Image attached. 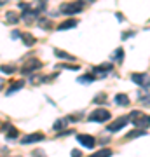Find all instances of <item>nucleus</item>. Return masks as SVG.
Listing matches in <instances>:
<instances>
[{
  "mask_svg": "<svg viewBox=\"0 0 150 157\" xmlns=\"http://www.w3.org/2000/svg\"><path fill=\"white\" fill-rule=\"evenodd\" d=\"M56 68H67V70H79L77 65H58Z\"/></svg>",
  "mask_w": 150,
  "mask_h": 157,
  "instance_id": "26",
  "label": "nucleus"
},
{
  "mask_svg": "<svg viewBox=\"0 0 150 157\" xmlns=\"http://www.w3.org/2000/svg\"><path fill=\"white\" fill-rule=\"evenodd\" d=\"M14 157H21V155H14Z\"/></svg>",
  "mask_w": 150,
  "mask_h": 157,
  "instance_id": "35",
  "label": "nucleus"
},
{
  "mask_svg": "<svg viewBox=\"0 0 150 157\" xmlns=\"http://www.w3.org/2000/svg\"><path fill=\"white\" fill-rule=\"evenodd\" d=\"M84 2L80 0H75V2H68V4H63L60 7V14H65V16H73V14H79L82 11Z\"/></svg>",
  "mask_w": 150,
  "mask_h": 157,
  "instance_id": "2",
  "label": "nucleus"
},
{
  "mask_svg": "<svg viewBox=\"0 0 150 157\" xmlns=\"http://www.w3.org/2000/svg\"><path fill=\"white\" fill-rule=\"evenodd\" d=\"M21 40H23V44L26 45V47H32V45H35V37L32 33H21Z\"/></svg>",
  "mask_w": 150,
  "mask_h": 157,
  "instance_id": "13",
  "label": "nucleus"
},
{
  "mask_svg": "<svg viewBox=\"0 0 150 157\" xmlns=\"http://www.w3.org/2000/svg\"><path fill=\"white\" fill-rule=\"evenodd\" d=\"M93 103H96V105H100V103H106V96L105 94H98L94 100H93Z\"/></svg>",
  "mask_w": 150,
  "mask_h": 157,
  "instance_id": "25",
  "label": "nucleus"
},
{
  "mask_svg": "<svg viewBox=\"0 0 150 157\" xmlns=\"http://www.w3.org/2000/svg\"><path fill=\"white\" fill-rule=\"evenodd\" d=\"M0 89H2V86H0Z\"/></svg>",
  "mask_w": 150,
  "mask_h": 157,
  "instance_id": "36",
  "label": "nucleus"
},
{
  "mask_svg": "<svg viewBox=\"0 0 150 157\" xmlns=\"http://www.w3.org/2000/svg\"><path fill=\"white\" fill-rule=\"evenodd\" d=\"M17 37H19V39H21V33H19V32H17V30H14V32H12V39H17Z\"/></svg>",
  "mask_w": 150,
  "mask_h": 157,
  "instance_id": "31",
  "label": "nucleus"
},
{
  "mask_svg": "<svg viewBox=\"0 0 150 157\" xmlns=\"http://www.w3.org/2000/svg\"><path fill=\"white\" fill-rule=\"evenodd\" d=\"M131 80H133L136 86H143V87H148L150 86L148 73H133V75H131Z\"/></svg>",
  "mask_w": 150,
  "mask_h": 157,
  "instance_id": "5",
  "label": "nucleus"
},
{
  "mask_svg": "<svg viewBox=\"0 0 150 157\" xmlns=\"http://www.w3.org/2000/svg\"><path fill=\"white\" fill-rule=\"evenodd\" d=\"M112 155V150L110 148H101V150L94 152V154H91L89 157H110Z\"/></svg>",
  "mask_w": 150,
  "mask_h": 157,
  "instance_id": "18",
  "label": "nucleus"
},
{
  "mask_svg": "<svg viewBox=\"0 0 150 157\" xmlns=\"http://www.w3.org/2000/svg\"><path fill=\"white\" fill-rule=\"evenodd\" d=\"M77 25H79L77 19H68V21H63L61 25H58V30H60V32H63V30H72V28H75Z\"/></svg>",
  "mask_w": 150,
  "mask_h": 157,
  "instance_id": "12",
  "label": "nucleus"
},
{
  "mask_svg": "<svg viewBox=\"0 0 150 157\" xmlns=\"http://www.w3.org/2000/svg\"><path fill=\"white\" fill-rule=\"evenodd\" d=\"M45 140L44 133H32V135H26L21 138V145H30V143H37V141Z\"/></svg>",
  "mask_w": 150,
  "mask_h": 157,
  "instance_id": "6",
  "label": "nucleus"
},
{
  "mask_svg": "<svg viewBox=\"0 0 150 157\" xmlns=\"http://www.w3.org/2000/svg\"><path fill=\"white\" fill-rule=\"evenodd\" d=\"M72 157H82L80 150H72Z\"/></svg>",
  "mask_w": 150,
  "mask_h": 157,
  "instance_id": "30",
  "label": "nucleus"
},
{
  "mask_svg": "<svg viewBox=\"0 0 150 157\" xmlns=\"http://www.w3.org/2000/svg\"><path fill=\"white\" fill-rule=\"evenodd\" d=\"M112 59H113V61H119V63H122V61H124V49H122V47H119V49L113 51V54H112Z\"/></svg>",
  "mask_w": 150,
  "mask_h": 157,
  "instance_id": "16",
  "label": "nucleus"
},
{
  "mask_svg": "<svg viewBox=\"0 0 150 157\" xmlns=\"http://www.w3.org/2000/svg\"><path fill=\"white\" fill-rule=\"evenodd\" d=\"M4 131H6V138H7V140H16V138H19V133H17V129L14 128L12 124H9V122L4 126Z\"/></svg>",
  "mask_w": 150,
  "mask_h": 157,
  "instance_id": "10",
  "label": "nucleus"
},
{
  "mask_svg": "<svg viewBox=\"0 0 150 157\" xmlns=\"http://www.w3.org/2000/svg\"><path fill=\"white\" fill-rule=\"evenodd\" d=\"M115 103L117 105H121V107H128L129 105V98L126 94H117L115 96Z\"/></svg>",
  "mask_w": 150,
  "mask_h": 157,
  "instance_id": "17",
  "label": "nucleus"
},
{
  "mask_svg": "<svg viewBox=\"0 0 150 157\" xmlns=\"http://www.w3.org/2000/svg\"><path fill=\"white\" fill-rule=\"evenodd\" d=\"M0 72L7 73V75H12V73L16 72V68L12 67V65H2V67H0Z\"/></svg>",
  "mask_w": 150,
  "mask_h": 157,
  "instance_id": "23",
  "label": "nucleus"
},
{
  "mask_svg": "<svg viewBox=\"0 0 150 157\" xmlns=\"http://www.w3.org/2000/svg\"><path fill=\"white\" fill-rule=\"evenodd\" d=\"M39 26H40L42 30H49L51 26H52V23H51V19L44 17V19H39Z\"/></svg>",
  "mask_w": 150,
  "mask_h": 157,
  "instance_id": "24",
  "label": "nucleus"
},
{
  "mask_svg": "<svg viewBox=\"0 0 150 157\" xmlns=\"http://www.w3.org/2000/svg\"><path fill=\"white\" fill-rule=\"evenodd\" d=\"M19 9H21V11H28V9H30V6H28V4H23V2H19Z\"/></svg>",
  "mask_w": 150,
  "mask_h": 157,
  "instance_id": "28",
  "label": "nucleus"
},
{
  "mask_svg": "<svg viewBox=\"0 0 150 157\" xmlns=\"http://www.w3.org/2000/svg\"><path fill=\"white\" fill-rule=\"evenodd\" d=\"M143 135H145V129H133L131 133L126 135V138L128 140H133V138H138V136H143Z\"/></svg>",
  "mask_w": 150,
  "mask_h": 157,
  "instance_id": "19",
  "label": "nucleus"
},
{
  "mask_svg": "<svg viewBox=\"0 0 150 157\" xmlns=\"http://www.w3.org/2000/svg\"><path fill=\"white\" fill-rule=\"evenodd\" d=\"M67 124H68V121H67V119H58V121L54 122V126H52V129H54V131L65 129V128H67Z\"/></svg>",
  "mask_w": 150,
  "mask_h": 157,
  "instance_id": "20",
  "label": "nucleus"
},
{
  "mask_svg": "<svg viewBox=\"0 0 150 157\" xmlns=\"http://www.w3.org/2000/svg\"><path fill=\"white\" fill-rule=\"evenodd\" d=\"M77 82H82V84H89V82H94V75H91V73H86L82 77H79Z\"/></svg>",
  "mask_w": 150,
  "mask_h": 157,
  "instance_id": "21",
  "label": "nucleus"
},
{
  "mask_svg": "<svg viewBox=\"0 0 150 157\" xmlns=\"http://www.w3.org/2000/svg\"><path fill=\"white\" fill-rule=\"evenodd\" d=\"M87 119L91 122H106L110 119V112L106 108H96V110H93V112L89 113Z\"/></svg>",
  "mask_w": 150,
  "mask_h": 157,
  "instance_id": "4",
  "label": "nucleus"
},
{
  "mask_svg": "<svg viewBox=\"0 0 150 157\" xmlns=\"http://www.w3.org/2000/svg\"><path fill=\"white\" fill-rule=\"evenodd\" d=\"M128 122H129V117H119V119H115L112 124H108V128L106 129H108L110 133H115V131H119V129H122Z\"/></svg>",
  "mask_w": 150,
  "mask_h": 157,
  "instance_id": "8",
  "label": "nucleus"
},
{
  "mask_svg": "<svg viewBox=\"0 0 150 157\" xmlns=\"http://www.w3.org/2000/svg\"><path fill=\"white\" fill-rule=\"evenodd\" d=\"M77 141L86 148H93L96 145V140L91 135H77Z\"/></svg>",
  "mask_w": 150,
  "mask_h": 157,
  "instance_id": "9",
  "label": "nucleus"
},
{
  "mask_svg": "<svg viewBox=\"0 0 150 157\" xmlns=\"http://www.w3.org/2000/svg\"><path fill=\"white\" fill-rule=\"evenodd\" d=\"M54 54L60 59H67V61H75V58L72 56V54H68V52H65V51H61V49H54Z\"/></svg>",
  "mask_w": 150,
  "mask_h": 157,
  "instance_id": "15",
  "label": "nucleus"
},
{
  "mask_svg": "<svg viewBox=\"0 0 150 157\" xmlns=\"http://www.w3.org/2000/svg\"><path fill=\"white\" fill-rule=\"evenodd\" d=\"M6 19L11 23V25H16V23L19 21V16H17L16 12H7V14H6Z\"/></svg>",
  "mask_w": 150,
  "mask_h": 157,
  "instance_id": "22",
  "label": "nucleus"
},
{
  "mask_svg": "<svg viewBox=\"0 0 150 157\" xmlns=\"http://www.w3.org/2000/svg\"><path fill=\"white\" fill-rule=\"evenodd\" d=\"M129 119L133 121V126L136 129H147L150 126V115L148 113H141V112H131Z\"/></svg>",
  "mask_w": 150,
  "mask_h": 157,
  "instance_id": "1",
  "label": "nucleus"
},
{
  "mask_svg": "<svg viewBox=\"0 0 150 157\" xmlns=\"http://www.w3.org/2000/svg\"><path fill=\"white\" fill-rule=\"evenodd\" d=\"M134 35V32H126V33L122 35V39H128V37H133Z\"/></svg>",
  "mask_w": 150,
  "mask_h": 157,
  "instance_id": "32",
  "label": "nucleus"
},
{
  "mask_svg": "<svg viewBox=\"0 0 150 157\" xmlns=\"http://www.w3.org/2000/svg\"><path fill=\"white\" fill-rule=\"evenodd\" d=\"M23 86H25V80H16V82H14V84L7 89V96H11V94H14L16 91L23 89Z\"/></svg>",
  "mask_w": 150,
  "mask_h": 157,
  "instance_id": "14",
  "label": "nucleus"
},
{
  "mask_svg": "<svg viewBox=\"0 0 150 157\" xmlns=\"http://www.w3.org/2000/svg\"><path fill=\"white\" fill-rule=\"evenodd\" d=\"M73 131H63V133H60L58 135V138H61V136H68V135H72Z\"/></svg>",
  "mask_w": 150,
  "mask_h": 157,
  "instance_id": "29",
  "label": "nucleus"
},
{
  "mask_svg": "<svg viewBox=\"0 0 150 157\" xmlns=\"http://www.w3.org/2000/svg\"><path fill=\"white\" fill-rule=\"evenodd\" d=\"M21 17L26 23H32L33 19H37V17H39V11H37V9H28V11H25L21 14Z\"/></svg>",
  "mask_w": 150,
  "mask_h": 157,
  "instance_id": "11",
  "label": "nucleus"
},
{
  "mask_svg": "<svg viewBox=\"0 0 150 157\" xmlns=\"http://www.w3.org/2000/svg\"><path fill=\"white\" fill-rule=\"evenodd\" d=\"M39 2H45V0H39Z\"/></svg>",
  "mask_w": 150,
  "mask_h": 157,
  "instance_id": "34",
  "label": "nucleus"
},
{
  "mask_svg": "<svg viewBox=\"0 0 150 157\" xmlns=\"http://www.w3.org/2000/svg\"><path fill=\"white\" fill-rule=\"evenodd\" d=\"M7 0H0V6H4V4H6Z\"/></svg>",
  "mask_w": 150,
  "mask_h": 157,
  "instance_id": "33",
  "label": "nucleus"
},
{
  "mask_svg": "<svg viewBox=\"0 0 150 157\" xmlns=\"http://www.w3.org/2000/svg\"><path fill=\"white\" fill-rule=\"evenodd\" d=\"M112 72V65L108 63H103V65H98V67H93V72H91V75H96V77H105L106 73Z\"/></svg>",
  "mask_w": 150,
  "mask_h": 157,
  "instance_id": "7",
  "label": "nucleus"
},
{
  "mask_svg": "<svg viewBox=\"0 0 150 157\" xmlns=\"http://www.w3.org/2000/svg\"><path fill=\"white\" fill-rule=\"evenodd\" d=\"M40 68H42V61L37 59V58H30L28 61L23 63L21 73H23V75H32L33 72H37V70H40Z\"/></svg>",
  "mask_w": 150,
  "mask_h": 157,
  "instance_id": "3",
  "label": "nucleus"
},
{
  "mask_svg": "<svg viewBox=\"0 0 150 157\" xmlns=\"http://www.w3.org/2000/svg\"><path fill=\"white\" fill-rule=\"evenodd\" d=\"M32 157H45V154H44V150H35V152H32Z\"/></svg>",
  "mask_w": 150,
  "mask_h": 157,
  "instance_id": "27",
  "label": "nucleus"
}]
</instances>
